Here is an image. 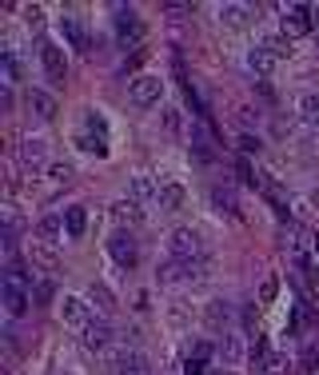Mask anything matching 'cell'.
I'll return each instance as SVG.
<instances>
[{"instance_id": "6da1fadb", "label": "cell", "mask_w": 319, "mask_h": 375, "mask_svg": "<svg viewBox=\"0 0 319 375\" xmlns=\"http://www.w3.org/2000/svg\"><path fill=\"white\" fill-rule=\"evenodd\" d=\"M116 40H120V48L140 52V40H144V25H140V16H136L132 8H116Z\"/></svg>"}, {"instance_id": "7a4b0ae2", "label": "cell", "mask_w": 319, "mask_h": 375, "mask_svg": "<svg viewBox=\"0 0 319 375\" xmlns=\"http://www.w3.org/2000/svg\"><path fill=\"white\" fill-rule=\"evenodd\" d=\"M40 60H44V72H48V80L56 88L64 84V76H68V60H64V48L56 44V40H44L40 44Z\"/></svg>"}, {"instance_id": "3957f363", "label": "cell", "mask_w": 319, "mask_h": 375, "mask_svg": "<svg viewBox=\"0 0 319 375\" xmlns=\"http://www.w3.org/2000/svg\"><path fill=\"white\" fill-rule=\"evenodd\" d=\"M128 92H132V104L152 108V104H160V96H164V80H160V76H136L132 84H128Z\"/></svg>"}, {"instance_id": "277c9868", "label": "cell", "mask_w": 319, "mask_h": 375, "mask_svg": "<svg viewBox=\"0 0 319 375\" xmlns=\"http://www.w3.org/2000/svg\"><path fill=\"white\" fill-rule=\"evenodd\" d=\"M172 260H204V244L192 228H176L172 232Z\"/></svg>"}, {"instance_id": "5b68a950", "label": "cell", "mask_w": 319, "mask_h": 375, "mask_svg": "<svg viewBox=\"0 0 319 375\" xmlns=\"http://www.w3.org/2000/svg\"><path fill=\"white\" fill-rule=\"evenodd\" d=\"M108 256L120 263V268H136V263H140V248H136V239L128 236V232H116V236L108 239Z\"/></svg>"}, {"instance_id": "8992f818", "label": "cell", "mask_w": 319, "mask_h": 375, "mask_svg": "<svg viewBox=\"0 0 319 375\" xmlns=\"http://www.w3.org/2000/svg\"><path fill=\"white\" fill-rule=\"evenodd\" d=\"M311 32V13H307V4H287L283 8V37L295 40V37H307Z\"/></svg>"}, {"instance_id": "52a82bcc", "label": "cell", "mask_w": 319, "mask_h": 375, "mask_svg": "<svg viewBox=\"0 0 319 375\" xmlns=\"http://www.w3.org/2000/svg\"><path fill=\"white\" fill-rule=\"evenodd\" d=\"M204 275V260H172L160 268V279L164 284H180V279H200Z\"/></svg>"}, {"instance_id": "ba28073f", "label": "cell", "mask_w": 319, "mask_h": 375, "mask_svg": "<svg viewBox=\"0 0 319 375\" xmlns=\"http://www.w3.org/2000/svg\"><path fill=\"white\" fill-rule=\"evenodd\" d=\"M4 308H8V315H13V320H20V315L28 312L25 279H16V275H8V279H4Z\"/></svg>"}, {"instance_id": "9c48e42d", "label": "cell", "mask_w": 319, "mask_h": 375, "mask_svg": "<svg viewBox=\"0 0 319 375\" xmlns=\"http://www.w3.org/2000/svg\"><path fill=\"white\" fill-rule=\"evenodd\" d=\"M28 112H37L40 120H56V112H60V104H56V96H52V92L28 88Z\"/></svg>"}, {"instance_id": "30bf717a", "label": "cell", "mask_w": 319, "mask_h": 375, "mask_svg": "<svg viewBox=\"0 0 319 375\" xmlns=\"http://www.w3.org/2000/svg\"><path fill=\"white\" fill-rule=\"evenodd\" d=\"M28 260H32V268H40V272H48V275L60 272V256L52 251V244H32V248H28Z\"/></svg>"}, {"instance_id": "8fae6325", "label": "cell", "mask_w": 319, "mask_h": 375, "mask_svg": "<svg viewBox=\"0 0 319 375\" xmlns=\"http://www.w3.org/2000/svg\"><path fill=\"white\" fill-rule=\"evenodd\" d=\"M160 212H180L184 208V184H176V180H168V184H160Z\"/></svg>"}, {"instance_id": "7c38bea8", "label": "cell", "mask_w": 319, "mask_h": 375, "mask_svg": "<svg viewBox=\"0 0 319 375\" xmlns=\"http://www.w3.org/2000/svg\"><path fill=\"white\" fill-rule=\"evenodd\" d=\"M60 315H64V324H72V327H88V308H84V300H76V296H64Z\"/></svg>"}, {"instance_id": "4fadbf2b", "label": "cell", "mask_w": 319, "mask_h": 375, "mask_svg": "<svg viewBox=\"0 0 319 375\" xmlns=\"http://www.w3.org/2000/svg\"><path fill=\"white\" fill-rule=\"evenodd\" d=\"M60 25H64V37H68L72 52H88V32H84V25H80L76 16H64Z\"/></svg>"}, {"instance_id": "5bb4252c", "label": "cell", "mask_w": 319, "mask_h": 375, "mask_svg": "<svg viewBox=\"0 0 319 375\" xmlns=\"http://www.w3.org/2000/svg\"><path fill=\"white\" fill-rule=\"evenodd\" d=\"M275 60H280V56H275V52L263 44V48H252V56H247V68H252V72H259V76H268L271 68H275Z\"/></svg>"}, {"instance_id": "9a60e30c", "label": "cell", "mask_w": 319, "mask_h": 375, "mask_svg": "<svg viewBox=\"0 0 319 375\" xmlns=\"http://www.w3.org/2000/svg\"><path fill=\"white\" fill-rule=\"evenodd\" d=\"M88 300H92V308H96L100 315H112V312H116V296H112L104 284H92V288H88Z\"/></svg>"}, {"instance_id": "2e32d148", "label": "cell", "mask_w": 319, "mask_h": 375, "mask_svg": "<svg viewBox=\"0 0 319 375\" xmlns=\"http://www.w3.org/2000/svg\"><path fill=\"white\" fill-rule=\"evenodd\" d=\"M208 360H211V343H196V351L188 355L184 371L188 375H208Z\"/></svg>"}, {"instance_id": "e0dca14e", "label": "cell", "mask_w": 319, "mask_h": 375, "mask_svg": "<svg viewBox=\"0 0 319 375\" xmlns=\"http://www.w3.org/2000/svg\"><path fill=\"white\" fill-rule=\"evenodd\" d=\"M64 228H68V236H72V239H80V236H84L88 216H84V208H80V204H72V208H64Z\"/></svg>"}, {"instance_id": "ac0fdd59", "label": "cell", "mask_w": 319, "mask_h": 375, "mask_svg": "<svg viewBox=\"0 0 319 375\" xmlns=\"http://www.w3.org/2000/svg\"><path fill=\"white\" fill-rule=\"evenodd\" d=\"M220 355H223V363H228V367H235V363L244 360V339L235 336V331H228V336H223V343H220Z\"/></svg>"}, {"instance_id": "d6986e66", "label": "cell", "mask_w": 319, "mask_h": 375, "mask_svg": "<svg viewBox=\"0 0 319 375\" xmlns=\"http://www.w3.org/2000/svg\"><path fill=\"white\" fill-rule=\"evenodd\" d=\"M84 343H88V348H108V343H112V327L104 324V320H100V324H88L84 327Z\"/></svg>"}, {"instance_id": "ffe728a7", "label": "cell", "mask_w": 319, "mask_h": 375, "mask_svg": "<svg viewBox=\"0 0 319 375\" xmlns=\"http://www.w3.org/2000/svg\"><path fill=\"white\" fill-rule=\"evenodd\" d=\"M60 228H64V216H44L37 224V244H52V239L60 236Z\"/></svg>"}, {"instance_id": "44dd1931", "label": "cell", "mask_w": 319, "mask_h": 375, "mask_svg": "<svg viewBox=\"0 0 319 375\" xmlns=\"http://www.w3.org/2000/svg\"><path fill=\"white\" fill-rule=\"evenodd\" d=\"M112 220H116V224H140V204L136 200L112 204Z\"/></svg>"}, {"instance_id": "7402d4cb", "label": "cell", "mask_w": 319, "mask_h": 375, "mask_svg": "<svg viewBox=\"0 0 319 375\" xmlns=\"http://www.w3.org/2000/svg\"><path fill=\"white\" fill-rule=\"evenodd\" d=\"M20 160L28 168H40L44 164V140H25V148H20Z\"/></svg>"}, {"instance_id": "603a6c76", "label": "cell", "mask_w": 319, "mask_h": 375, "mask_svg": "<svg viewBox=\"0 0 319 375\" xmlns=\"http://www.w3.org/2000/svg\"><path fill=\"white\" fill-rule=\"evenodd\" d=\"M211 204H216L220 212H228V216L240 212V208H235V192H232V188H211Z\"/></svg>"}, {"instance_id": "cb8c5ba5", "label": "cell", "mask_w": 319, "mask_h": 375, "mask_svg": "<svg viewBox=\"0 0 319 375\" xmlns=\"http://www.w3.org/2000/svg\"><path fill=\"white\" fill-rule=\"evenodd\" d=\"M244 16H247L244 4H223V8H220V20H223L228 28H244V25H247Z\"/></svg>"}, {"instance_id": "d4e9b609", "label": "cell", "mask_w": 319, "mask_h": 375, "mask_svg": "<svg viewBox=\"0 0 319 375\" xmlns=\"http://www.w3.org/2000/svg\"><path fill=\"white\" fill-rule=\"evenodd\" d=\"M152 196H160V188L148 180V176H136L132 180V200L140 204V200H152Z\"/></svg>"}, {"instance_id": "484cf974", "label": "cell", "mask_w": 319, "mask_h": 375, "mask_svg": "<svg viewBox=\"0 0 319 375\" xmlns=\"http://www.w3.org/2000/svg\"><path fill=\"white\" fill-rule=\"evenodd\" d=\"M259 371L263 375H287L292 371V360H287V355H268V360L259 363Z\"/></svg>"}, {"instance_id": "4316f807", "label": "cell", "mask_w": 319, "mask_h": 375, "mask_svg": "<svg viewBox=\"0 0 319 375\" xmlns=\"http://www.w3.org/2000/svg\"><path fill=\"white\" fill-rule=\"evenodd\" d=\"M120 375H152V371H148V363L140 360V355H124V363H120Z\"/></svg>"}, {"instance_id": "83f0119b", "label": "cell", "mask_w": 319, "mask_h": 375, "mask_svg": "<svg viewBox=\"0 0 319 375\" xmlns=\"http://www.w3.org/2000/svg\"><path fill=\"white\" fill-rule=\"evenodd\" d=\"M80 148L92 152V156H108V140L104 136H80Z\"/></svg>"}, {"instance_id": "f1b7e54d", "label": "cell", "mask_w": 319, "mask_h": 375, "mask_svg": "<svg viewBox=\"0 0 319 375\" xmlns=\"http://www.w3.org/2000/svg\"><path fill=\"white\" fill-rule=\"evenodd\" d=\"M299 112H304V120L319 124V96H304V100H299Z\"/></svg>"}, {"instance_id": "f546056e", "label": "cell", "mask_w": 319, "mask_h": 375, "mask_svg": "<svg viewBox=\"0 0 319 375\" xmlns=\"http://www.w3.org/2000/svg\"><path fill=\"white\" fill-rule=\"evenodd\" d=\"M208 324H211V327H223V324H228V303H211V308H208Z\"/></svg>"}, {"instance_id": "4dcf8cb0", "label": "cell", "mask_w": 319, "mask_h": 375, "mask_svg": "<svg viewBox=\"0 0 319 375\" xmlns=\"http://www.w3.org/2000/svg\"><path fill=\"white\" fill-rule=\"evenodd\" d=\"M48 176L56 184H68V180H72V164H48Z\"/></svg>"}, {"instance_id": "1f68e13d", "label": "cell", "mask_w": 319, "mask_h": 375, "mask_svg": "<svg viewBox=\"0 0 319 375\" xmlns=\"http://www.w3.org/2000/svg\"><path fill=\"white\" fill-rule=\"evenodd\" d=\"M275 296H280V279H263V288H259V300L271 303Z\"/></svg>"}, {"instance_id": "d6a6232c", "label": "cell", "mask_w": 319, "mask_h": 375, "mask_svg": "<svg viewBox=\"0 0 319 375\" xmlns=\"http://www.w3.org/2000/svg\"><path fill=\"white\" fill-rule=\"evenodd\" d=\"M235 176H240V180H244L247 188H256V176H252V164H247V160L235 164Z\"/></svg>"}, {"instance_id": "836d02e7", "label": "cell", "mask_w": 319, "mask_h": 375, "mask_svg": "<svg viewBox=\"0 0 319 375\" xmlns=\"http://www.w3.org/2000/svg\"><path fill=\"white\" fill-rule=\"evenodd\" d=\"M268 48L275 52V56H287V52H292V40H287V37H275V40L268 44Z\"/></svg>"}, {"instance_id": "e575fe53", "label": "cell", "mask_w": 319, "mask_h": 375, "mask_svg": "<svg viewBox=\"0 0 319 375\" xmlns=\"http://www.w3.org/2000/svg\"><path fill=\"white\" fill-rule=\"evenodd\" d=\"M304 367H307V371H315V367H319V348H307L304 351Z\"/></svg>"}, {"instance_id": "d590c367", "label": "cell", "mask_w": 319, "mask_h": 375, "mask_svg": "<svg viewBox=\"0 0 319 375\" xmlns=\"http://www.w3.org/2000/svg\"><path fill=\"white\" fill-rule=\"evenodd\" d=\"M32 300H37V303H52V284H48V279L37 288V296H32Z\"/></svg>"}, {"instance_id": "8d00e7d4", "label": "cell", "mask_w": 319, "mask_h": 375, "mask_svg": "<svg viewBox=\"0 0 319 375\" xmlns=\"http://www.w3.org/2000/svg\"><path fill=\"white\" fill-rule=\"evenodd\" d=\"M164 13H168V16H184V13H192V4H164Z\"/></svg>"}, {"instance_id": "74e56055", "label": "cell", "mask_w": 319, "mask_h": 375, "mask_svg": "<svg viewBox=\"0 0 319 375\" xmlns=\"http://www.w3.org/2000/svg\"><path fill=\"white\" fill-rule=\"evenodd\" d=\"M164 124H168V132H176V128H180V112H168L164 116Z\"/></svg>"}, {"instance_id": "f35d334b", "label": "cell", "mask_w": 319, "mask_h": 375, "mask_svg": "<svg viewBox=\"0 0 319 375\" xmlns=\"http://www.w3.org/2000/svg\"><path fill=\"white\" fill-rule=\"evenodd\" d=\"M307 13H311V28H319V4H307Z\"/></svg>"}, {"instance_id": "ab89813d", "label": "cell", "mask_w": 319, "mask_h": 375, "mask_svg": "<svg viewBox=\"0 0 319 375\" xmlns=\"http://www.w3.org/2000/svg\"><path fill=\"white\" fill-rule=\"evenodd\" d=\"M307 288H311V296L319 300V275H311V279H307Z\"/></svg>"}, {"instance_id": "60d3db41", "label": "cell", "mask_w": 319, "mask_h": 375, "mask_svg": "<svg viewBox=\"0 0 319 375\" xmlns=\"http://www.w3.org/2000/svg\"><path fill=\"white\" fill-rule=\"evenodd\" d=\"M211 375H235V371H211Z\"/></svg>"}]
</instances>
